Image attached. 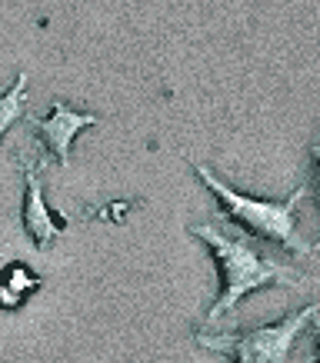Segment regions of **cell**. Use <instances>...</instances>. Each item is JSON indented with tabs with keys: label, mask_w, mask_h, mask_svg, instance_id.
<instances>
[{
	"label": "cell",
	"mask_w": 320,
	"mask_h": 363,
	"mask_svg": "<svg viewBox=\"0 0 320 363\" xmlns=\"http://www.w3.org/2000/svg\"><path fill=\"white\" fill-rule=\"evenodd\" d=\"M187 233H194L200 243H207L214 253V264L221 270V294L217 300L207 307V313L200 317L197 330H210L217 327L224 317H231L237 303L243 297H250L264 286H300L307 284L294 267L280 264L274 257H267L247 233L241 230H227L224 223L210 220V223H190Z\"/></svg>",
	"instance_id": "6da1fadb"
},
{
	"label": "cell",
	"mask_w": 320,
	"mask_h": 363,
	"mask_svg": "<svg viewBox=\"0 0 320 363\" xmlns=\"http://www.w3.org/2000/svg\"><path fill=\"white\" fill-rule=\"evenodd\" d=\"M27 74H17L13 87L0 97V143H4V133L11 130L17 121L27 117Z\"/></svg>",
	"instance_id": "52a82bcc"
},
{
	"label": "cell",
	"mask_w": 320,
	"mask_h": 363,
	"mask_svg": "<svg viewBox=\"0 0 320 363\" xmlns=\"http://www.w3.org/2000/svg\"><path fill=\"white\" fill-rule=\"evenodd\" d=\"M23 121L37 133V140L44 143L47 154L67 170V167H70V143H74V137H77L80 130H87V127H97L100 117L97 113H80V111H74V107H67L64 100H54L47 117H33V113L27 111Z\"/></svg>",
	"instance_id": "5b68a950"
},
{
	"label": "cell",
	"mask_w": 320,
	"mask_h": 363,
	"mask_svg": "<svg viewBox=\"0 0 320 363\" xmlns=\"http://www.w3.org/2000/svg\"><path fill=\"white\" fill-rule=\"evenodd\" d=\"M317 313H320V300H314L307 307L287 313L280 323H267V327H257V330H237V333L197 330L194 340L204 350L227 353L231 363H287L297 337L304 333V327H310V320Z\"/></svg>",
	"instance_id": "3957f363"
},
{
	"label": "cell",
	"mask_w": 320,
	"mask_h": 363,
	"mask_svg": "<svg viewBox=\"0 0 320 363\" xmlns=\"http://www.w3.org/2000/svg\"><path fill=\"white\" fill-rule=\"evenodd\" d=\"M40 286H44V277H37L31 267H23V264H11L0 274V310L4 313L21 310L27 303V297L37 294Z\"/></svg>",
	"instance_id": "8992f818"
},
{
	"label": "cell",
	"mask_w": 320,
	"mask_h": 363,
	"mask_svg": "<svg viewBox=\"0 0 320 363\" xmlns=\"http://www.w3.org/2000/svg\"><path fill=\"white\" fill-rule=\"evenodd\" d=\"M310 343H314V363H320V320H310Z\"/></svg>",
	"instance_id": "9c48e42d"
},
{
	"label": "cell",
	"mask_w": 320,
	"mask_h": 363,
	"mask_svg": "<svg viewBox=\"0 0 320 363\" xmlns=\"http://www.w3.org/2000/svg\"><path fill=\"white\" fill-rule=\"evenodd\" d=\"M194 174L200 177V184L214 197L221 200V220H237L243 230H250L260 240L280 243L294 257H307L310 253V247L300 240V233H297V207H300V200L307 197V184L290 190L287 200L274 203V200L250 197V194H241V190L227 187L207 164H194Z\"/></svg>",
	"instance_id": "7a4b0ae2"
},
{
	"label": "cell",
	"mask_w": 320,
	"mask_h": 363,
	"mask_svg": "<svg viewBox=\"0 0 320 363\" xmlns=\"http://www.w3.org/2000/svg\"><path fill=\"white\" fill-rule=\"evenodd\" d=\"M13 160L21 167V177H23V210H21V223H23V233L27 240L37 247L40 253L50 250V243L57 240V233L67 227V217L64 213H54L47 207L44 200V184H40V167L47 160L40 157H31L23 147L13 150Z\"/></svg>",
	"instance_id": "277c9868"
},
{
	"label": "cell",
	"mask_w": 320,
	"mask_h": 363,
	"mask_svg": "<svg viewBox=\"0 0 320 363\" xmlns=\"http://www.w3.org/2000/svg\"><path fill=\"white\" fill-rule=\"evenodd\" d=\"M307 194H314V200H317V210H320V140L310 143V180H307ZM320 247V237L317 243L310 247V250H317Z\"/></svg>",
	"instance_id": "ba28073f"
}]
</instances>
